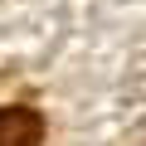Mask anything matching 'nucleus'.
Returning a JSON list of instances; mask_svg holds the SVG:
<instances>
[{
  "instance_id": "obj_1",
  "label": "nucleus",
  "mask_w": 146,
  "mask_h": 146,
  "mask_svg": "<svg viewBox=\"0 0 146 146\" xmlns=\"http://www.w3.org/2000/svg\"><path fill=\"white\" fill-rule=\"evenodd\" d=\"M44 117L34 107H0V146H39Z\"/></svg>"
}]
</instances>
